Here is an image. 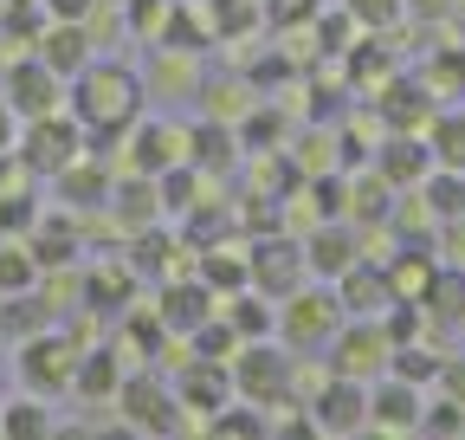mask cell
I'll return each mask as SVG.
<instances>
[{"label":"cell","mask_w":465,"mask_h":440,"mask_svg":"<svg viewBox=\"0 0 465 440\" xmlns=\"http://www.w3.org/2000/svg\"><path fill=\"white\" fill-rule=\"evenodd\" d=\"M143 110V78L130 65H104L91 59L78 78H72V117L84 130H130Z\"/></svg>","instance_id":"1"},{"label":"cell","mask_w":465,"mask_h":440,"mask_svg":"<svg viewBox=\"0 0 465 440\" xmlns=\"http://www.w3.org/2000/svg\"><path fill=\"white\" fill-rule=\"evenodd\" d=\"M116 415H124L130 434H182V395L155 369H136L116 382Z\"/></svg>","instance_id":"2"},{"label":"cell","mask_w":465,"mask_h":440,"mask_svg":"<svg viewBox=\"0 0 465 440\" xmlns=\"http://www.w3.org/2000/svg\"><path fill=\"white\" fill-rule=\"evenodd\" d=\"M14 155H20V169H33V175H58L65 162L84 155V124L78 117H58V110L26 117V130L14 136Z\"/></svg>","instance_id":"3"},{"label":"cell","mask_w":465,"mask_h":440,"mask_svg":"<svg viewBox=\"0 0 465 440\" xmlns=\"http://www.w3.org/2000/svg\"><path fill=\"white\" fill-rule=\"evenodd\" d=\"M342 298H336V285L323 292H311V279L298 285V292H291L284 298V311H278V330H284V344L291 350H330V337H336V330H342Z\"/></svg>","instance_id":"4"},{"label":"cell","mask_w":465,"mask_h":440,"mask_svg":"<svg viewBox=\"0 0 465 440\" xmlns=\"http://www.w3.org/2000/svg\"><path fill=\"white\" fill-rule=\"evenodd\" d=\"M226 369H232V395H246V402H259V408L291 402V356H284V350H272L265 337L240 344Z\"/></svg>","instance_id":"5"},{"label":"cell","mask_w":465,"mask_h":440,"mask_svg":"<svg viewBox=\"0 0 465 440\" xmlns=\"http://www.w3.org/2000/svg\"><path fill=\"white\" fill-rule=\"evenodd\" d=\"M246 272H252V292H265L272 305H284L291 292H298V285L311 279V265H304V240L272 227V234L246 253Z\"/></svg>","instance_id":"6"},{"label":"cell","mask_w":465,"mask_h":440,"mask_svg":"<svg viewBox=\"0 0 465 440\" xmlns=\"http://www.w3.org/2000/svg\"><path fill=\"white\" fill-rule=\"evenodd\" d=\"M388 356H394V344H388L381 317H356V324H342L336 337H330V375H356V382H369V375L388 369Z\"/></svg>","instance_id":"7"},{"label":"cell","mask_w":465,"mask_h":440,"mask_svg":"<svg viewBox=\"0 0 465 440\" xmlns=\"http://www.w3.org/2000/svg\"><path fill=\"white\" fill-rule=\"evenodd\" d=\"M72 369H78V344L58 337V330H39V337L20 344V382L33 395H58L72 389Z\"/></svg>","instance_id":"8"},{"label":"cell","mask_w":465,"mask_h":440,"mask_svg":"<svg viewBox=\"0 0 465 440\" xmlns=\"http://www.w3.org/2000/svg\"><path fill=\"white\" fill-rule=\"evenodd\" d=\"M362 259V227H356V220H317V234H304V265L317 272V279H342V272L349 265H356Z\"/></svg>","instance_id":"9"},{"label":"cell","mask_w":465,"mask_h":440,"mask_svg":"<svg viewBox=\"0 0 465 440\" xmlns=\"http://www.w3.org/2000/svg\"><path fill=\"white\" fill-rule=\"evenodd\" d=\"M311 421H317V434H362L369 427V382L330 375L311 402Z\"/></svg>","instance_id":"10"},{"label":"cell","mask_w":465,"mask_h":440,"mask_svg":"<svg viewBox=\"0 0 465 440\" xmlns=\"http://www.w3.org/2000/svg\"><path fill=\"white\" fill-rule=\"evenodd\" d=\"M58 85H65V78H58V72L39 59V52H26V59L7 65V91H0V97H7L14 117L26 124V117H45V110H58Z\"/></svg>","instance_id":"11"},{"label":"cell","mask_w":465,"mask_h":440,"mask_svg":"<svg viewBox=\"0 0 465 440\" xmlns=\"http://www.w3.org/2000/svg\"><path fill=\"white\" fill-rule=\"evenodd\" d=\"M375 117H381L388 130H427V124H433V91H427V78L388 72L381 91H375Z\"/></svg>","instance_id":"12"},{"label":"cell","mask_w":465,"mask_h":440,"mask_svg":"<svg viewBox=\"0 0 465 440\" xmlns=\"http://www.w3.org/2000/svg\"><path fill=\"white\" fill-rule=\"evenodd\" d=\"M33 52H39V59L72 85V78L91 65V52H97V45H91V26H84V20H45V26H39V39H33Z\"/></svg>","instance_id":"13"},{"label":"cell","mask_w":465,"mask_h":440,"mask_svg":"<svg viewBox=\"0 0 465 440\" xmlns=\"http://www.w3.org/2000/svg\"><path fill=\"white\" fill-rule=\"evenodd\" d=\"M220 305H213V292L201 285V279H162V298H155V317H162V330L168 337H188L194 324H207Z\"/></svg>","instance_id":"14"},{"label":"cell","mask_w":465,"mask_h":440,"mask_svg":"<svg viewBox=\"0 0 465 440\" xmlns=\"http://www.w3.org/2000/svg\"><path fill=\"white\" fill-rule=\"evenodd\" d=\"M336 298H342V311H349V317H381L388 305H401V298H394V285H388V265H381V259H375V265H369V259H356V265H349L342 279H336Z\"/></svg>","instance_id":"15"},{"label":"cell","mask_w":465,"mask_h":440,"mask_svg":"<svg viewBox=\"0 0 465 440\" xmlns=\"http://www.w3.org/2000/svg\"><path fill=\"white\" fill-rule=\"evenodd\" d=\"M375 169H381L394 188H420L427 169H433V149H427L420 130H388V143H381V155H375Z\"/></svg>","instance_id":"16"},{"label":"cell","mask_w":465,"mask_h":440,"mask_svg":"<svg viewBox=\"0 0 465 440\" xmlns=\"http://www.w3.org/2000/svg\"><path fill=\"white\" fill-rule=\"evenodd\" d=\"M369 427H388V434H420V382L388 375L381 389L369 395Z\"/></svg>","instance_id":"17"},{"label":"cell","mask_w":465,"mask_h":440,"mask_svg":"<svg viewBox=\"0 0 465 440\" xmlns=\"http://www.w3.org/2000/svg\"><path fill=\"white\" fill-rule=\"evenodd\" d=\"M246 149H240V130L232 124H220V117H207V124H194L188 130V162L201 175H232V162H240Z\"/></svg>","instance_id":"18"},{"label":"cell","mask_w":465,"mask_h":440,"mask_svg":"<svg viewBox=\"0 0 465 440\" xmlns=\"http://www.w3.org/2000/svg\"><path fill=\"white\" fill-rule=\"evenodd\" d=\"M174 395H182V408H194V415H213V408H226V402H232V369H226V363L194 356V363H188V375L174 382Z\"/></svg>","instance_id":"19"},{"label":"cell","mask_w":465,"mask_h":440,"mask_svg":"<svg viewBox=\"0 0 465 440\" xmlns=\"http://www.w3.org/2000/svg\"><path fill=\"white\" fill-rule=\"evenodd\" d=\"M182 155H188V130H168V124H136L130 130V169L136 175H162Z\"/></svg>","instance_id":"20"},{"label":"cell","mask_w":465,"mask_h":440,"mask_svg":"<svg viewBox=\"0 0 465 440\" xmlns=\"http://www.w3.org/2000/svg\"><path fill=\"white\" fill-rule=\"evenodd\" d=\"M136 305V272L130 265H97L84 272V311L91 317H130Z\"/></svg>","instance_id":"21"},{"label":"cell","mask_w":465,"mask_h":440,"mask_svg":"<svg viewBox=\"0 0 465 440\" xmlns=\"http://www.w3.org/2000/svg\"><path fill=\"white\" fill-rule=\"evenodd\" d=\"M52 182H58V201H65V207H110V169H104L97 155L65 162Z\"/></svg>","instance_id":"22"},{"label":"cell","mask_w":465,"mask_h":440,"mask_svg":"<svg viewBox=\"0 0 465 440\" xmlns=\"http://www.w3.org/2000/svg\"><path fill=\"white\" fill-rule=\"evenodd\" d=\"M110 207H116V220L136 234V227H155L162 220V188H155V175H136L130 169V182H110Z\"/></svg>","instance_id":"23"},{"label":"cell","mask_w":465,"mask_h":440,"mask_svg":"<svg viewBox=\"0 0 465 440\" xmlns=\"http://www.w3.org/2000/svg\"><path fill=\"white\" fill-rule=\"evenodd\" d=\"M116 382H124V356L116 350H78V369H72V389L84 402H110Z\"/></svg>","instance_id":"24"},{"label":"cell","mask_w":465,"mask_h":440,"mask_svg":"<svg viewBox=\"0 0 465 440\" xmlns=\"http://www.w3.org/2000/svg\"><path fill=\"white\" fill-rule=\"evenodd\" d=\"M194 279H201L213 298H232L240 285H252V272H246V259H240V253H226V246H201Z\"/></svg>","instance_id":"25"},{"label":"cell","mask_w":465,"mask_h":440,"mask_svg":"<svg viewBox=\"0 0 465 440\" xmlns=\"http://www.w3.org/2000/svg\"><path fill=\"white\" fill-rule=\"evenodd\" d=\"M26 246H33L39 272H45V265H72V259H78V227H72V220L39 214V220H33V234H26Z\"/></svg>","instance_id":"26"},{"label":"cell","mask_w":465,"mask_h":440,"mask_svg":"<svg viewBox=\"0 0 465 440\" xmlns=\"http://www.w3.org/2000/svg\"><path fill=\"white\" fill-rule=\"evenodd\" d=\"M201 20H207L213 39H246V33L265 26V7H259V0H207Z\"/></svg>","instance_id":"27"},{"label":"cell","mask_w":465,"mask_h":440,"mask_svg":"<svg viewBox=\"0 0 465 440\" xmlns=\"http://www.w3.org/2000/svg\"><path fill=\"white\" fill-rule=\"evenodd\" d=\"M381 265H388V285H394V298H407V305H420V298H427V285L440 279V265H433L420 246H407L401 259H381Z\"/></svg>","instance_id":"28"},{"label":"cell","mask_w":465,"mask_h":440,"mask_svg":"<svg viewBox=\"0 0 465 440\" xmlns=\"http://www.w3.org/2000/svg\"><path fill=\"white\" fill-rule=\"evenodd\" d=\"M388 201H394V182L375 169L369 182H349V201H342V214L356 220V227H362V220H369V227H388V214H394Z\"/></svg>","instance_id":"29"},{"label":"cell","mask_w":465,"mask_h":440,"mask_svg":"<svg viewBox=\"0 0 465 440\" xmlns=\"http://www.w3.org/2000/svg\"><path fill=\"white\" fill-rule=\"evenodd\" d=\"M207 434H213V440H265L272 421H265L259 402H226V408L207 415Z\"/></svg>","instance_id":"30"},{"label":"cell","mask_w":465,"mask_h":440,"mask_svg":"<svg viewBox=\"0 0 465 440\" xmlns=\"http://www.w3.org/2000/svg\"><path fill=\"white\" fill-rule=\"evenodd\" d=\"M52 305L45 298H33V292H7V305H0V337H39V330H52V317H45Z\"/></svg>","instance_id":"31"},{"label":"cell","mask_w":465,"mask_h":440,"mask_svg":"<svg viewBox=\"0 0 465 440\" xmlns=\"http://www.w3.org/2000/svg\"><path fill=\"white\" fill-rule=\"evenodd\" d=\"M226 317H232V330H240V344H252V337H265V330L278 324V311H272V298L265 292H252V285H240L226 298Z\"/></svg>","instance_id":"32"},{"label":"cell","mask_w":465,"mask_h":440,"mask_svg":"<svg viewBox=\"0 0 465 440\" xmlns=\"http://www.w3.org/2000/svg\"><path fill=\"white\" fill-rule=\"evenodd\" d=\"M182 253V240H168L162 227H136V246H130V272L136 279H168V259Z\"/></svg>","instance_id":"33"},{"label":"cell","mask_w":465,"mask_h":440,"mask_svg":"<svg viewBox=\"0 0 465 440\" xmlns=\"http://www.w3.org/2000/svg\"><path fill=\"white\" fill-rule=\"evenodd\" d=\"M427 207H433V220H465V169H427Z\"/></svg>","instance_id":"34"},{"label":"cell","mask_w":465,"mask_h":440,"mask_svg":"<svg viewBox=\"0 0 465 440\" xmlns=\"http://www.w3.org/2000/svg\"><path fill=\"white\" fill-rule=\"evenodd\" d=\"M201 97H207V117H220V124H240L246 110L259 104L246 78H207V85H201Z\"/></svg>","instance_id":"35"},{"label":"cell","mask_w":465,"mask_h":440,"mask_svg":"<svg viewBox=\"0 0 465 440\" xmlns=\"http://www.w3.org/2000/svg\"><path fill=\"white\" fill-rule=\"evenodd\" d=\"M213 33H207V20H194L182 0H168V20H162V33H155V45L162 52H201Z\"/></svg>","instance_id":"36"},{"label":"cell","mask_w":465,"mask_h":440,"mask_svg":"<svg viewBox=\"0 0 465 440\" xmlns=\"http://www.w3.org/2000/svg\"><path fill=\"white\" fill-rule=\"evenodd\" d=\"M58 421L45 415V402L39 395H26V402H14V408H0V440H45Z\"/></svg>","instance_id":"37"},{"label":"cell","mask_w":465,"mask_h":440,"mask_svg":"<svg viewBox=\"0 0 465 440\" xmlns=\"http://www.w3.org/2000/svg\"><path fill=\"white\" fill-rule=\"evenodd\" d=\"M188 344H194V356H207V363H232V350H240V330H232L226 311H213L207 324L188 330Z\"/></svg>","instance_id":"38"},{"label":"cell","mask_w":465,"mask_h":440,"mask_svg":"<svg viewBox=\"0 0 465 440\" xmlns=\"http://www.w3.org/2000/svg\"><path fill=\"white\" fill-rule=\"evenodd\" d=\"M39 285V259L26 240H0V298L7 292H33Z\"/></svg>","instance_id":"39"},{"label":"cell","mask_w":465,"mask_h":440,"mask_svg":"<svg viewBox=\"0 0 465 440\" xmlns=\"http://www.w3.org/2000/svg\"><path fill=\"white\" fill-rule=\"evenodd\" d=\"M427 149H433L440 169H465V117L459 110H446V117L427 124Z\"/></svg>","instance_id":"40"},{"label":"cell","mask_w":465,"mask_h":440,"mask_svg":"<svg viewBox=\"0 0 465 440\" xmlns=\"http://www.w3.org/2000/svg\"><path fill=\"white\" fill-rule=\"evenodd\" d=\"M232 130H240V149H246V155H259V149H278V143H284V117H278V110H265V104H252Z\"/></svg>","instance_id":"41"},{"label":"cell","mask_w":465,"mask_h":440,"mask_svg":"<svg viewBox=\"0 0 465 440\" xmlns=\"http://www.w3.org/2000/svg\"><path fill=\"white\" fill-rule=\"evenodd\" d=\"M420 78H427V91H433V97H452V91H465V52H459V45H440V52H427Z\"/></svg>","instance_id":"42"},{"label":"cell","mask_w":465,"mask_h":440,"mask_svg":"<svg viewBox=\"0 0 465 440\" xmlns=\"http://www.w3.org/2000/svg\"><path fill=\"white\" fill-rule=\"evenodd\" d=\"M39 220V201L26 188H0V240H26Z\"/></svg>","instance_id":"43"},{"label":"cell","mask_w":465,"mask_h":440,"mask_svg":"<svg viewBox=\"0 0 465 440\" xmlns=\"http://www.w3.org/2000/svg\"><path fill=\"white\" fill-rule=\"evenodd\" d=\"M420 305H427L433 317H446V324H465V272H440Z\"/></svg>","instance_id":"44"},{"label":"cell","mask_w":465,"mask_h":440,"mask_svg":"<svg viewBox=\"0 0 465 440\" xmlns=\"http://www.w3.org/2000/svg\"><path fill=\"white\" fill-rule=\"evenodd\" d=\"M342 59H349V85H381V78L394 72V59H388V52H381L375 39H362V45H349Z\"/></svg>","instance_id":"45"},{"label":"cell","mask_w":465,"mask_h":440,"mask_svg":"<svg viewBox=\"0 0 465 440\" xmlns=\"http://www.w3.org/2000/svg\"><path fill=\"white\" fill-rule=\"evenodd\" d=\"M440 363H446V356H433V350H420V344H394L388 375H401V382H433V375H440Z\"/></svg>","instance_id":"46"},{"label":"cell","mask_w":465,"mask_h":440,"mask_svg":"<svg viewBox=\"0 0 465 440\" xmlns=\"http://www.w3.org/2000/svg\"><path fill=\"white\" fill-rule=\"evenodd\" d=\"M45 7L39 0H0V39H39Z\"/></svg>","instance_id":"47"},{"label":"cell","mask_w":465,"mask_h":440,"mask_svg":"<svg viewBox=\"0 0 465 440\" xmlns=\"http://www.w3.org/2000/svg\"><path fill=\"white\" fill-rule=\"evenodd\" d=\"M311 33H317V45H323V59H342V52L356 45V33H362V26L349 20V14H317V20H311Z\"/></svg>","instance_id":"48"},{"label":"cell","mask_w":465,"mask_h":440,"mask_svg":"<svg viewBox=\"0 0 465 440\" xmlns=\"http://www.w3.org/2000/svg\"><path fill=\"white\" fill-rule=\"evenodd\" d=\"M259 7H265V26H278V33H298L323 14L317 0H259Z\"/></svg>","instance_id":"49"},{"label":"cell","mask_w":465,"mask_h":440,"mask_svg":"<svg viewBox=\"0 0 465 440\" xmlns=\"http://www.w3.org/2000/svg\"><path fill=\"white\" fill-rule=\"evenodd\" d=\"M342 14L356 20L362 33H388L401 20V0H342Z\"/></svg>","instance_id":"50"},{"label":"cell","mask_w":465,"mask_h":440,"mask_svg":"<svg viewBox=\"0 0 465 440\" xmlns=\"http://www.w3.org/2000/svg\"><path fill=\"white\" fill-rule=\"evenodd\" d=\"M420 434H465V402H433V408H420Z\"/></svg>","instance_id":"51"},{"label":"cell","mask_w":465,"mask_h":440,"mask_svg":"<svg viewBox=\"0 0 465 440\" xmlns=\"http://www.w3.org/2000/svg\"><path fill=\"white\" fill-rule=\"evenodd\" d=\"M124 20H130V33L155 39V33H162V20H168V0H124Z\"/></svg>","instance_id":"52"},{"label":"cell","mask_w":465,"mask_h":440,"mask_svg":"<svg viewBox=\"0 0 465 440\" xmlns=\"http://www.w3.org/2000/svg\"><path fill=\"white\" fill-rule=\"evenodd\" d=\"M452 7H459V0H401V14H407V20H420V26H440Z\"/></svg>","instance_id":"53"},{"label":"cell","mask_w":465,"mask_h":440,"mask_svg":"<svg viewBox=\"0 0 465 440\" xmlns=\"http://www.w3.org/2000/svg\"><path fill=\"white\" fill-rule=\"evenodd\" d=\"M226 227H232L226 214H194V227H188V240H194V246H213V240L226 234Z\"/></svg>","instance_id":"54"},{"label":"cell","mask_w":465,"mask_h":440,"mask_svg":"<svg viewBox=\"0 0 465 440\" xmlns=\"http://www.w3.org/2000/svg\"><path fill=\"white\" fill-rule=\"evenodd\" d=\"M45 20H91L97 14V0H39Z\"/></svg>","instance_id":"55"},{"label":"cell","mask_w":465,"mask_h":440,"mask_svg":"<svg viewBox=\"0 0 465 440\" xmlns=\"http://www.w3.org/2000/svg\"><path fill=\"white\" fill-rule=\"evenodd\" d=\"M14 136H20V117H14V104L0 97V149H14Z\"/></svg>","instance_id":"56"},{"label":"cell","mask_w":465,"mask_h":440,"mask_svg":"<svg viewBox=\"0 0 465 440\" xmlns=\"http://www.w3.org/2000/svg\"><path fill=\"white\" fill-rule=\"evenodd\" d=\"M440 382L452 389V402H465V363H440Z\"/></svg>","instance_id":"57"},{"label":"cell","mask_w":465,"mask_h":440,"mask_svg":"<svg viewBox=\"0 0 465 440\" xmlns=\"http://www.w3.org/2000/svg\"><path fill=\"white\" fill-rule=\"evenodd\" d=\"M14 169H20V155H14V149H0V188H14Z\"/></svg>","instance_id":"58"},{"label":"cell","mask_w":465,"mask_h":440,"mask_svg":"<svg viewBox=\"0 0 465 440\" xmlns=\"http://www.w3.org/2000/svg\"><path fill=\"white\" fill-rule=\"evenodd\" d=\"M459 14H465V0H459Z\"/></svg>","instance_id":"59"}]
</instances>
